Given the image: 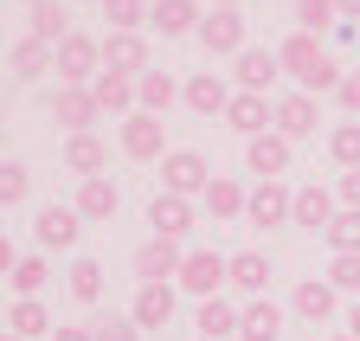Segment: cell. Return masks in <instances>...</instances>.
<instances>
[{
  "instance_id": "cell-16",
  "label": "cell",
  "mask_w": 360,
  "mask_h": 341,
  "mask_svg": "<svg viewBox=\"0 0 360 341\" xmlns=\"http://www.w3.org/2000/svg\"><path fill=\"white\" fill-rule=\"evenodd\" d=\"M335 212H341V193H328V187H296V212H290V226H302V232H328V226H335Z\"/></svg>"
},
{
  "instance_id": "cell-7",
  "label": "cell",
  "mask_w": 360,
  "mask_h": 341,
  "mask_svg": "<svg viewBox=\"0 0 360 341\" xmlns=\"http://www.w3.org/2000/svg\"><path fill=\"white\" fill-rule=\"evenodd\" d=\"M193 39H200L212 58H238V52H245V20H238V7H212Z\"/></svg>"
},
{
  "instance_id": "cell-14",
  "label": "cell",
  "mask_w": 360,
  "mask_h": 341,
  "mask_svg": "<svg viewBox=\"0 0 360 341\" xmlns=\"http://www.w3.org/2000/svg\"><path fill=\"white\" fill-rule=\"evenodd\" d=\"M103 71H122V77L155 71L148 65V39L142 32H103Z\"/></svg>"
},
{
  "instance_id": "cell-46",
  "label": "cell",
  "mask_w": 360,
  "mask_h": 341,
  "mask_svg": "<svg viewBox=\"0 0 360 341\" xmlns=\"http://www.w3.org/2000/svg\"><path fill=\"white\" fill-rule=\"evenodd\" d=\"M335 7H341V20H347V26L360 20V0H335Z\"/></svg>"
},
{
  "instance_id": "cell-27",
  "label": "cell",
  "mask_w": 360,
  "mask_h": 341,
  "mask_svg": "<svg viewBox=\"0 0 360 341\" xmlns=\"http://www.w3.org/2000/svg\"><path fill=\"white\" fill-rule=\"evenodd\" d=\"M65 167H71L77 181L103 174V167H110V148H103V136H65Z\"/></svg>"
},
{
  "instance_id": "cell-11",
  "label": "cell",
  "mask_w": 360,
  "mask_h": 341,
  "mask_svg": "<svg viewBox=\"0 0 360 341\" xmlns=\"http://www.w3.org/2000/svg\"><path fill=\"white\" fill-rule=\"evenodd\" d=\"M77 232H84V212H77V206H45L39 219H32L39 251H71V245H77Z\"/></svg>"
},
{
  "instance_id": "cell-24",
  "label": "cell",
  "mask_w": 360,
  "mask_h": 341,
  "mask_svg": "<svg viewBox=\"0 0 360 341\" xmlns=\"http://www.w3.org/2000/svg\"><path fill=\"white\" fill-rule=\"evenodd\" d=\"M129 316L142 322V328H167L174 322V283H142L135 303H129Z\"/></svg>"
},
{
  "instance_id": "cell-1",
  "label": "cell",
  "mask_w": 360,
  "mask_h": 341,
  "mask_svg": "<svg viewBox=\"0 0 360 341\" xmlns=\"http://www.w3.org/2000/svg\"><path fill=\"white\" fill-rule=\"evenodd\" d=\"M277 58H283V71L296 77V91H309V97H322V91H341V65H335V52L322 46L315 32H290L283 46H277Z\"/></svg>"
},
{
  "instance_id": "cell-33",
  "label": "cell",
  "mask_w": 360,
  "mask_h": 341,
  "mask_svg": "<svg viewBox=\"0 0 360 341\" xmlns=\"http://www.w3.org/2000/svg\"><path fill=\"white\" fill-rule=\"evenodd\" d=\"M296 32H341V7L335 0H296Z\"/></svg>"
},
{
  "instance_id": "cell-2",
  "label": "cell",
  "mask_w": 360,
  "mask_h": 341,
  "mask_svg": "<svg viewBox=\"0 0 360 341\" xmlns=\"http://www.w3.org/2000/svg\"><path fill=\"white\" fill-rule=\"evenodd\" d=\"M206 187H212V167H206L200 148H174V155L161 161V193L193 200V193H206Z\"/></svg>"
},
{
  "instance_id": "cell-4",
  "label": "cell",
  "mask_w": 360,
  "mask_h": 341,
  "mask_svg": "<svg viewBox=\"0 0 360 341\" xmlns=\"http://www.w3.org/2000/svg\"><path fill=\"white\" fill-rule=\"evenodd\" d=\"M187 296H219L225 283H232V258H219V251H187V264H180V277H174Z\"/></svg>"
},
{
  "instance_id": "cell-51",
  "label": "cell",
  "mask_w": 360,
  "mask_h": 341,
  "mask_svg": "<svg viewBox=\"0 0 360 341\" xmlns=\"http://www.w3.org/2000/svg\"><path fill=\"white\" fill-rule=\"evenodd\" d=\"M193 341H206V335H193Z\"/></svg>"
},
{
  "instance_id": "cell-44",
  "label": "cell",
  "mask_w": 360,
  "mask_h": 341,
  "mask_svg": "<svg viewBox=\"0 0 360 341\" xmlns=\"http://www.w3.org/2000/svg\"><path fill=\"white\" fill-rule=\"evenodd\" d=\"M52 341H97V328H58Z\"/></svg>"
},
{
  "instance_id": "cell-29",
  "label": "cell",
  "mask_w": 360,
  "mask_h": 341,
  "mask_svg": "<svg viewBox=\"0 0 360 341\" xmlns=\"http://www.w3.org/2000/svg\"><path fill=\"white\" fill-rule=\"evenodd\" d=\"M238 316H245V309H232L225 296H206V303L193 309V328H200L206 341H225V335H238Z\"/></svg>"
},
{
  "instance_id": "cell-13",
  "label": "cell",
  "mask_w": 360,
  "mask_h": 341,
  "mask_svg": "<svg viewBox=\"0 0 360 341\" xmlns=\"http://www.w3.org/2000/svg\"><path fill=\"white\" fill-rule=\"evenodd\" d=\"M180 264H187L180 238H148L142 251H135V277L142 283H167V277H180Z\"/></svg>"
},
{
  "instance_id": "cell-8",
  "label": "cell",
  "mask_w": 360,
  "mask_h": 341,
  "mask_svg": "<svg viewBox=\"0 0 360 341\" xmlns=\"http://www.w3.org/2000/svg\"><path fill=\"white\" fill-rule=\"evenodd\" d=\"M290 212H296V187H283V181H257L251 187V206H245V219L251 226H290Z\"/></svg>"
},
{
  "instance_id": "cell-32",
  "label": "cell",
  "mask_w": 360,
  "mask_h": 341,
  "mask_svg": "<svg viewBox=\"0 0 360 341\" xmlns=\"http://www.w3.org/2000/svg\"><path fill=\"white\" fill-rule=\"evenodd\" d=\"M26 20H32V26H26V32H39V39H45V46H65V39H71V32H77V26H71V20H65V7H58V0H45V7H32V13H26Z\"/></svg>"
},
{
  "instance_id": "cell-10",
  "label": "cell",
  "mask_w": 360,
  "mask_h": 341,
  "mask_svg": "<svg viewBox=\"0 0 360 341\" xmlns=\"http://www.w3.org/2000/svg\"><path fill=\"white\" fill-rule=\"evenodd\" d=\"M290 148H296V142L277 136V129H270V136H251V142H245V167H251L257 181H283V174H290Z\"/></svg>"
},
{
  "instance_id": "cell-28",
  "label": "cell",
  "mask_w": 360,
  "mask_h": 341,
  "mask_svg": "<svg viewBox=\"0 0 360 341\" xmlns=\"http://www.w3.org/2000/svg\"><path fill=\"white\" fill-rule=\"evenodd\" d=\"M200 200H206V212H212V219H245V206H251V193H245L232 174H212V187H206Z\"/></svg>"
},
{
  "instance_id": "cell-47",
  "label": "cell",
  "mask_w": 360,
  "mask_h": 341,
  "mask_svg": "<svg viewBox=\"0 0 360 341\" xmlns=\"http://www.w3.org/2000/svg\"><path fill=\"white\" fill-rule=\"evenodd\" d=\"M20 7H26V13H32V7H45V0H20Z\"/></svg>"
},
{
  "instance_id": "cell-17",
  "label": "cell",
  "mask_w": 360,
  "mask_h": 341,
  "mask_svg": "<svg viewBox=\"0 0 360 341\" xmlns=\"http://www.w3.org/2000/svg\"><path fill=\"white\" fill-rule=\"evenodd\" d=\"M71 206L84 212V226H103V219H116L122 193H116V181H110V174H90V181H77V200H71Z\"/></svg>"
},
{
  "instance_id": "cell-19",
  "label": "cell",
  "mask_w": 360,
  "mask_h": 341,
  "mask_svg": "<svg viewBox=\"0 0 360 341\" xmlns=\"http://www.w3.org/2000/svg\"><path fill=\"white\" fill-rule=\"evenodd\" d=\"M148 226H155V238H187V232H193V200L155 193V200H148Z\"/></svg>"
},
{
  "instance_id": "cell-48",
  "label": "cell",
  "mask_w": 360,
  "mask_h": 341,
  "mask_svg": "<svg viewBox=\"0 0 360 341\" xmlns=\"http://www.w3.org/2000/svg\"><path fill=\"white\" fill-rule=\"evenodd\" d=\"M328 341H354V335H347V328H341V335H328Z\"/></svg>"
},
{
  "instance_id": "cell-20",
  "label": "cell",
  "mask_w": 360,
  "mask_h": 341,
  "mask_svg": "<svg viewBox=\"0 0 360 341\" xmlns=\"http://www.w3.org/2000/svg\"><path fill=\"white\" fill-rule=\"evenodd\" d=\"M7 65H13V77H45V71H58V46H45L39 32H20Z\"/></svg>"
},
{
  "instance_id": "cell-43",
  "label": "cell",
  "mask_w": 360,
  "mask_h": 341,
  "mask_svg": "<svg viewBox=\"0 0 360 341\" xmlns=\"http://www.w3.org/2000/svg\"><path fill=\"white\" fill-rule=\"evenodd\" d=\"M335 193H341V206H354V212H360V167H354V174H341V187H335Z\"/></svg>"
},
{
  "instance_id": "cell-35",
  "label": "cell",
  "mask_w": 360,
  "mask_h": 341,
  "mask_svg": "<svg viewBox=\"0 0 360 341\" xmlns=\"http://www.w3.org/2000/svg\"><path fill=\"white\" fill-rule=\"evenodd\" d=\"M328 155H335V167H360V122H335L328 129Z\"/></svg>"
},
{
  "instance_id": "cell-52",
  "label": "cell",
  "mask_w": 360,
  "mask_h": 341,
  "mask_svg": "<svg viewBox=\"0 0 360 341\" xmlns=\"http://www.w3.org/2000/svg\"><path fill=\"white\" fill-rule=\"evenodd\" d=\"M97 7H103V0H97Z\"/></svg>"
},
{
  "instance_id": "cell-34",
  "label": "cell",
  "mask_w": 360,
  "mask_h": 341,
  "mask_svg": "<svg viewBox=\"0 0 360 341\" xmlns=\"http://www.w3.org/2000/svg\"><path fill=\"white\" fill-rule=\"evenodd\" d=\"M148 0H103V20H110V32H142L148 26Z\"/></svg>"
},
{
  "instance_id": "cell-25",
  "label": "cell",
  "mask_w": 360,
  "mask_h": 341,
  "mask_svg": "<svg viewBox=\"0 0 360 341\" xmlns=\"http://www.w3.org/2000/svg\"><path fill=\"white\" fill-rule=\"evenodd\" d=\"M200 0H155L148 26H161V39H180V32H200Z\"/></svg>"
},
{
  "instance_id": "cell-6",
  "label": "cell",
  "mask_w": 360,
  "mask_h": 341,
  "mask_svg": "<svg viewBox=\"0 0 360 341\" xmlns=\"http://www.w3.org/2000/svg\"><path fill=\"white\" fill-rule=\"evenodd\" d=\"M103 116V103L90 97V84H58V97H52V122L65 136H90V122Z\"/></svg>"
},
{
  "instance_id": "cell-26",
  "label": "cell",
  "mask_w": 360,
  "mask_h": 341,
  "mask_svg": "<svg viewBox=\"0 0 360 341\" xmlns=\"http://www.w3.org/2000/svg\"><path fill=\"white\" fill-rule=\"evenodd\" d=\"M90 97L103 103V116L116 110V116H135L142 110V97H135V77H122V71H103L97 84H90Z\"/></svg>"
},
{
  "instance_id": "cell-40",
  "label": "cell",
  "mask_w": 360,
  "mask_h": 341,
  "mask_svg": "<svg viewBox=\"0 0 360 341\" xmlns=\"http://www.w3.org/2000/svg\"><path fill=\"white\" fill-rule=\"evenodd\" d=\"M328 283H335L341 296H360V251H341V258L328 264Z\"/></svg>"
},
{
  "instance_id": "cell-23",
  "label": "cell",
  "mask_w": 360,
  "mask_h": 341,
  "mask_svg": "<svg viewBox=\"0 0 360 341\" xmlns=\"http://www.w3.org/2000/svg\"><path fill=\"white\" fill-rule=\"evenodd\" d=\"M135 97H142L148 116H167L180 97H187V84H174V71H142V77H135Z\"/></svg>"
},
{
  "instance_id": "cell-3",
  "label": "cell",
  "mask_w": 360,
  "mask_h": 341,
  "mask_svg": "<svg viewBox=\"0 0 360 341\" xmlns=\"http://www.w3.org/2000/svg\"><path fill=\"white\" fill-rule=\"evenodd\" d=\"M122 155H129V161H167V155H174V148H167V122L148 116V110L122 116Z\"/></svg>"
},
{
  "instance_id": "cell-12",
  "label": "cell",
  "mask_w": 360,
  "mask_h": 341,
  "mask_svg": "<svg viewBox=\"0 0 360 341\" xmlns=\"http://www.w3.org/2000/svg\"><path fill=\"white\" fill-rule=\"evenodd\" d=\"M232 65H238V71H232V77H238V91H257V97H270V84L283 77V58L270 52V46H245Z\"/></svg>"
},
{
  "instance_id": "cell-49",
  "label": "cell",
  "mask_w": 360,
  "mask_h": 341,
  "mask_svg": "<svg viewBox=\"0 0 360 341\" xmlns=\"http://www.w3.org/2000/svg\"><path fill=\"white\" fill-rule=\"evenodd\" d=\"M212 7H238V0H212Z\"/></svg>"
},
{
  "instance_id": "cell-39",
  "label": "cell",
  "mask_w": 360,
  "mask_h": 341,
  "mask_svg": "<svg viewBox=\"0 0 360 341\" xmlns=\"http://www.w3.org/2000/svg\"><path fill=\"white\" fill-rule=\"evenodd\" d=\"M7 283H13V296H39L45 290V258H20L7 271Z\"/></svg>"
},
{
  "instance_id": "cell-41",
  "label": "cell",
  "mask_w": 360,
  "mask_h": 341,
  "mask_svg": "<svg viewBox=\"0 0 360 341\" xmlns=\"http://www.w3.org/2000/svg\"><path fill=\"white\" fill-rule=\"evenodd\" d=\"M97 341H142V322L135 316H110V322H97Z\"/></svg>"
},
{
  "instance_id": "cell-15",
  "label": "cell",
  "mask_w": 360,
  "mask_h": 341,
  "mask_svg": "<svg viewBox=\"0 0 360 341\" xmlns=\"http://www.w3.org/2000/svg\"><path fill=\"white\" fill-rule=\"evenodd\" d=\"M290 309H296L302 322H335L341 290H335L328 277H302V283H296V296H290Z\"/></svg>"
},
{
  "instance_id": "cell-22",
  "label": "cell",
  "mask_w": 360,
  "mask_h": 341,
  "mask_svg": "<svg viewBox=\"0 0 360 341\" xmlns=\"http://www.w3.org/2000/svg\"><path fill=\"white\" fill-rule=\"evenodd\" d=\"M238 341H283V309L270 296H251L238 316Z\"/></svg>"
},
{
  "instance_id": "cell-18",
  "label": "cell",
  "mask_w": 360,
  "mask_h": 341,
  "mask_svg": "<svg viewBox=\"0 0 360 341\" xmlns=\"http://www.w3.org/2000/svg\"><path fill=\"white\" fill-rule=\"evenodd\" d=\"M232 84H225L219 71H193L187 77V97H180V103H187V110H200V116H225V110H232Z\"/></svg>"
},
{
  "instance_id": "cell-9",
  "label": "cell",
  "mask_w": 360,
  "mask_h": 341,
  "mask_svg": "<svg viewBox=\"0 0 360 341\" xmlns=\"http://www.w3.org/2000/svg\"><path fill=\"white\" fill-rule=\"evenodd\" d=\"M225 122L251 142V136H270L277 129V97H257V91H238L232 97V110H225Z\"/></svg>"
},
{
  "instance_id": "cell-31",
  "label": "cell",
  "mask_w": 360,
  "mask_h": 341,
  "mask_svg": "<svg viewBox=\"0 0 360 341\" xmlns=\"http://www.w3.org/2000/svg\"><path fill=\"white\" fill-rule=\"evenodd\" d=\"M232 290H245V296L270 290V258H264V251H238V258H232Z\"/></svg>"
},
{
  "instance_id": "cell-30",
  "label": "cell",
  "mask_w": 360,
  "mask_h": 341,
  "mask_svg": "<svg viewBox=\"0 0 360 341\" xmlns=\"http://www.w3.org/2000/svg\"><path fill=\"white\" fill-rule=\"evenodd\" d=\"M7 335H58L52 328V316H45V303H39V296H13V309H7Z\"/></svg>"
},
{
  "instance_id": "cell-45",
  "label": "cell",
  "mask_w": 360,
  "mask_h": 341,
  "mask_svg": "<svg viewBox=\"0 0 360 341\" xmlns=\"http://www.w3.org/2000/svg\"><path fill=\"white\" fill-rule=\"evenodd\" d=\"M347 335L360 341V296H354V303H347Z\"/></svg>"
},
{
  "instance_id": "cell-36",
  "label": "cell",
  "mask_w": 360,
  "mask_h": 341,
  "mask_svg": "<svg viewBox=\"0 0 360 341\" xmlns=\"http://www.w3.org/2000/svg\"><path fill=\"white\" fill-rule=\"evenodd\" d=\"M322 238H328L335 258H341V251H360V212H354V206H341V212H335V226H328Z\"/></svg>"
},
{
  "instance_id": "cell-50",
  "label": "cell",
  "mask_w": 360,
  "mask_h": 341,
  "mask_svg": "<svg viewBox=\"0 0 360 341\" xmlns=\"http://www.w3.org/2000/svg\"><path fill=\"white\" fill-rule=\"evenodd\" d=\"M7 341H26V335H7Z\"/></svg>"
},
{
  "instance_id": "cell-21",
  "label": "cell",
  "mask_w": 360,
  "mask_h": 341,
  "mask_svg": "<svg viewBox=\"0 0 360 341\" xmlns=\"http://www.w3.org/2000/svg\"><path fill=\"white\" fill-rule=\"evenodd\" d=\"M315 122H322V110H315V97H309V91H290V97H277V136L302 142V136H315Z\"/></svg>"
},
{
  "instance_id": "cell-42",
  "label": "cell",
  "mask_w": 360,
  "mask_h": 341,
  "mask_svg": "<svg viewBox=\"0 0 360 341\" xmlns=\"http://www.w3.org/2000/svg\"><path fill=\"white\" fill-rule=\"evenodd\" d=\"M335 103L360 116V71H347V77H341V91H335Z\"/></svg>"
},
{
  "instance_id": "cell-37",
  "label": "cell",
  "mask_w": 360,
  "mask_h": 341,
  "mask_svg": "<svg viewBox=\"0 0 360 341\" xmlns=\"http://www.w3.org/2000/svg\"><path fill=\"white\" fill-rule=\"evenodd\" d=\"M32 193V167L26 161H0V206H20Z\"/></svg>"
},
{
  "instance_id": "cell-5",
  "label": "cell",
  "mask_w": 360,
  "mask_h": 341,
  "mask_svg": "<svg viewBox=\"0 0 360 341\" xmlns=\"http://www.w3.org/2000/svg\"><path fill=\"white\" fill-rule=\"evenodd\" d=\"M97 77H103V39L71 32L58 46V84H97Z\"/></svg>"
},
{
  "instance_id": "cell-38",
  "label": "cell",
  "mask_w": 360,
  "mask_h": 341,
  "mask_svg": "<svg viewBox=\"0 0 360 341\" xmlns=\"http://www.w3.org/2000/svg\"><path fill=\"white\" fill-rule=\"evenodd\" d=\"M71 296H77V303H97V296H103V264L97 258H77L71 264Z\"/></svg>"
}]
</instances>
